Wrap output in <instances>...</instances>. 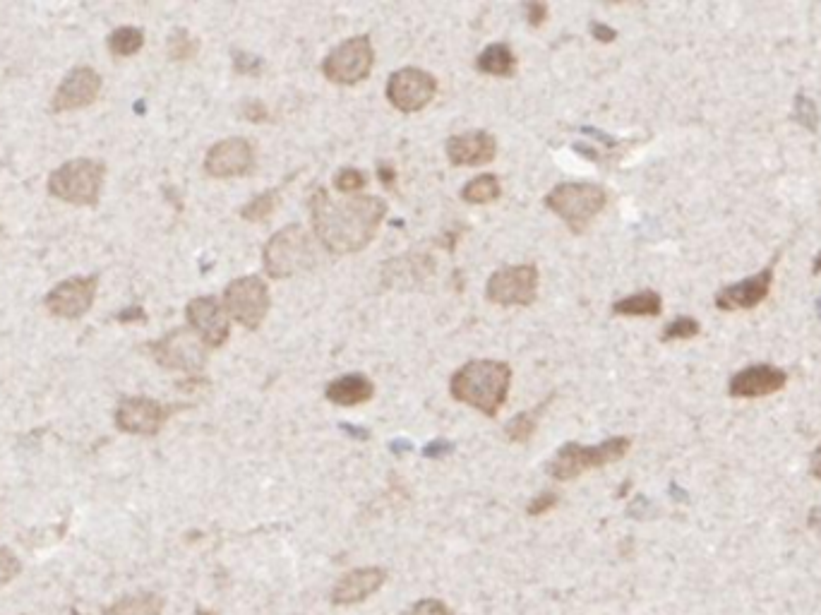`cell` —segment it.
<instances>
[{"label":"cell","instance_id":"34","mask_svg":"<svg viewBox=\"0 0 821 615\" xmlns=\"http://www.w3.org/2000/svg\"><path fill=\"white\" fill-rule=\"evenodd\" d=\"M557 493H541L538 495V498H533L531 503H529V507H526V512H529L531 517H541V515H545V512H550L553 510V507L557 505Z\"/></svg>","mask_w":821,"mask_h":615},{"label":"cell","instance_id":"30","mask_svg":"<svg viewBox=\"0 0 821 615\" xmlns=\"http://www.w3.org/2000/svg\"><path fill=\"white\" fill-rule=\"evenodd\" d=\"M793 116H795V121L802 125V128L812 130V133L819 128V111H817V106H814V101L809 99V97H805V94H797Z\"/></svg>","mask_w":821,"mask_h":615},{"label":"cell","instance_id":"27","mask_svg":"<svg viewBox=\"0 0 821 615\" xmlns=\"http://www.w3.org/2000/svg\"><path fill=\"white\" fill-rule=\"evenodd\" d=\"M142 46H145V32L137 27H118L109 37V51L113 56H135Z\"/></svg>","mask_w":821,"mask_h":615},{"label":"cell","instance_id":"23","mask_svg":"<svg viewBox=\"0 0 821 615\" xmlns=\"http://www.w3.org/2000/svg\"><path fill=\"white\" fill-rule=\"evenodd\" d=\"M663 310V298L656 291H641V294L627 296L613 306L615 315H629V318H656Z\"/></svg>","mask_w":821,"mask_h":615},{"label":"cell","instance_id":"2","mask_svg":"<svg viewBox=\"0 0 821 615\" xmlns=\"http://www.w3.org/2000/svg\"><path fill=\"white\" fill-rule=\"evenodd\" d=\"M512 368L502 361L478 358L464 363L449 380V392L461 404H469L485 416H497L507 402Z\"/></svg>","mask_w":821,"mask_h":615},{"label":"cell","instance_id":"7","mask_svg":"<svg viewBox=\"0 0 821 615\" xmlns=\"http://www.w3.org/2000/svg\"><path fill=\"white\" fill-rule=\"evenodd\" d=\"M375 65V51L373 44H370V37H351L346 39L344 44H339L322 63V73L329 82H337V85H358L365 77L370 75Z\"/></svg>","mask_w":821,"mask_h":615},{"label":"cell","instance_id":"1","mask_svg":"<svg viewBox=\"0 0 821 615\" xmlns=\"http://www.w3.org/2000/svg\"><path fill=\"white\" fill-rule=\"evenodd\" d=\"M387 202L373 195H353L346 200H332L325 188H317L310 197V217L317 241L329 253H358L373 241Z\"/></svg>","mask_w":821,"mask_h":615},{"label":"cell","instance_id":"12","mask_svg":"<svg viewBox=\"0 0 821 615\" xmlns=\"http://www.w3.org/2000/svg\"><path fill=\"white\" fill-rule=\"evenodd\" d=\"M176 406L161 404L149 397H125L116 409L118 431L130 435H157L171 419Z\"/></svg>","mask_w":821,"mask_h":615},{"label":"cell","instance_id":"15","mask_svg":"<svg viewBox=\"0 0 821 615\" xmlns=\"http://www.w3.org/2000/svg\"><path fill=\"white\" fill-rule=\"evenodd\" d=\"M255 169V149L243 137L221 140L207 152L205 171L212 178L248 176Z\"/></svg>","mask_w":821,"mask_h":615},{"label":"cell","instance_id":"16","mask_svg":"<svg viewBox=\"0 0 821 615\" xmlns=\"http://www.w3.org/2000/svg\"><path fill=\"white\" fill-rule=\"evenodd\" d=\"M101 92V77L94 68H75L65 75V80L58 85L53 94L51 109L56 113L87 109L94 104Z\"/></svg>","mask_w":821,"mask_h":615},{"label":"cell","instance_id":"28","mask_svg":"<svg viewBox=\"0 0 821 615\" xmlns=\"http://www.w3.org/2000/svg\"><path fill=\"white\" fill-rule=\"evenodd\" d=\"M277 200H279L277 190H265V193L253 197L248 205L241 207V217L245 219V222H253V224L267 222V219L272 217L274 207H277Z\"/></svg>","mask_w":821,"mask_h":615},{"label":"cell","instance_id":"8","mask_svg":"<svg viewBox=\"0 0 821 615\" xmlns=\"http://www.w3.org/2000/svg\"><path fill=\"white\" fill-rule=\"evenodd\" d=\"M272 306L267 284L260 277H241L231 282L224 291V308L245 330H257Z\"/></svg>","mask_w":821,"mask_h":615},{"label":"cell","instance_id":"25","mask_svg":"<svg viewBox=\"0 0 821 615\" xmlns=\"http://www.w3.org/2000/svg\"><path fill=\"white\" fill-rule=\"evenodd\" d=\"M502 195V185L497 181L495 173H483V176L473 178L471 183L464 185L461 190V200L469 205H490Z\"/></svg>","mask_w":821,"mask_h":615},{"label":"cell","instance_id":"5","mask_svg":"<svg viewBox=\"0 0 821 615\" xmlns=\"http://www.w3.org/2000/svg\"><path fill=\"white\" fill-rule=\"evenodd\" d=\"M608 195L596 183H560L545 195V207L565 222L574 234L589 226L603 212Z\"/></svg>","mask_w":821,"mask_h":615},{"label":"cell","instance_id":"9","mask_svg":"<svg viewBox=\"0 0 821 615\" xmlns=\"http://www.w3.org/2000/svg\"><path fill=\"white\" fill-rule=\"evenodd\" d=\"M485 296L495 306H531L538 296V270L533 265L502 267L485 284Z\"/></svg>","mask_w":821,"mask_h":615},{"label":"cell","instance_id":"6","mask_svg":"<svg viewBox=\"0 0 821 615\" xmlns=\"http://www.w3.org/2000/svg\"><path fill=\"white\" fill-rule=\"evenodd\" d=\"M629 447H632V440L629 438H610L593 447L567 443L565 447H560V452L550 462V476L557 481H572L591 469H601L608 467V464L620 462L629 452Z\"/></svg>","mask_w":821,"mask_h":615},{"label":"cell","instance_id":"10","mask_svg":"<svg viewBox=\"0 0 821 615\" xmlns=\"http://www.w3.org/2000/svg\"><path fill=\"white\" fill-rule=\"evenodd\" d=\"M152 356L169 370L197 373L207 361V344L190 330H173L152 344Z\"/></svg>","mask_w":821,"mask_h":615},{"label":"cell","instance_id":"45","mask_svg":"<svg viewBox=\"0 0 821 615\" xmlns=\"http://www.w3.org/2000/svg\"><path fill=\"white\" fill-rule=\"evenodd\" d=\"M812 272H814V274H821V253H819L817 258H814V262H812Z\"/></svg>","mask_w":821,"mask_h":615},{"label":"cell","instance_id":"40","mask_svg":"<svg viewBox=\"0 0 821 615\" xmlns=\"http://www.w3.org/2000/svg\"><path fill=\"white\" fill-rule=\"evenodd\" d=\"M449 452H452V445L445 443V440H435V443H430L428 447H425L423 455L430 459H440V457L449 455Z\"/></svg>","mask_w":821,"mask_h":615},{"label":"cell","instance_id":"17","mask_svg":"<svg viewBox=\"0 0 821 615\" xmlns=\"http://www.w3.org/2000/svg\"><path fill=\"white\" fill-rule=\"evenodd\" d=\"M785 382H788L785 370L771 366V363H757V366H749L740 370V373H735L730 378L728 392L735 399L769 397V394L783 390Z\"/></svg>","mask_w":821,"mask_h":615},{"label":"cell","instance_id":"21","mask_svg":"<svg viewBox=\"0 0 821 615\" xmlns=\"http://www.w3.org/2000/svg\"><path fill=\"white\" fill-rule=\"evenodd\" d=\"M327 399L337 406H361L373 399L375 387L365 375L361 373H351L344 375V378L332 380L327 385Z\"/></svg>","mask_w":821,"mask_h":615},{"label":"cell","instance_id":"44","mask_svg":"<svg viewBox=\"0 0 821 615\" xmlns=\"http://www.w3.org/2000/svg\"><path fill=\"white\" fill-rule=\"evenodd\" d=\"M394 178H397V173L389 164H380V181L385 183V188H392L394 185Z\"/></svg>","mask_w":821,"mask_h":615},{"label":"cell","instance_id":"19","mask_svg":"<svg viewBox=\"0 0 821 615\" xmlns=\"http://www.w3.org/2000/svg\"><path fill=\"white\" fill-rule=\"evenodd\" d=\"M387 582V570L382 567H361V570L346 572L332 589L334 606H353L377 594Z\"/></svg>","mask_w":821,"mask_h":615},{"label":"cell","instance_id":"26","mask_svg":"<svg viewBox=\"0 0 821 615\" xmlns=\"http://www.w3.org/2000/svg\"><path fill=\"white\" fill-rule=\"evenodd\" d=\"M545 406L548 402H541L533 411H524V414H517L512 421L507 423L505 433L507 438L512 440V443H529L533 438V433H536L538 428V419H541V414L545 411Z\"/></svg>","mask_w":821,"mask_h":615},{"label":"cell","instance_id":"18","mask_svg":"<svg viewBox=\"0 0 821 615\" xmlns=\"http://www.w3.org/2000/svg\"><path fill=\"white\" fill-rule=\"evenodd\" d=\"M771 282H773V270L771 267H766V270L754 274V277L742 279V282H737V284L723 286L713 301H716L718 310L757 308L759 303L766 301V296H769Z\"/></svg>","mask_w":821,"mask_h":615},{"label":"cell","instance_id":"11","mask_svg":"<svg viewBox=\"0 0 821 615\" xmlns=\"http://www.w3.org/2000/svg\"><path fill=\"white\" fill-rule=\"evenodd\" d=\"M437 94V80L421 68H401L387 80V99L401 113L423 111Z\"/></svg>","mask_w":821,"mask_h":615},{"label":"cell","instance_id":"47","mask_svg":"<svg viewBox=\"0 0 821 615\" xmlns=\"http://www.w3.org/2000/svg\"><path fill=\"white\" fill-rule=\"evenodd\" d=\"M817 308H819V320H821V301H817Z\"/></svg>","mask_w":821,"mask_h":615},{"label":"cell","instance_id":"20","mask_svg":"<svg viewBox=\"0 0 821 615\" xmlns=\"http://www.w3.org/2000/svg\"><path fill=\"white\" fill-rule=\"evenodd\" d=\"M497 154L495 137L485 130L454 135L447 142V157L454 166H483L490 164Z\"/></svg>","mask_w":821,"mask_h":615},{"label":"cell","instance_id":"42","mask_svg":"<svg viewBox=\"0 0 821 615\" xmlns=\"http://www.w3.org/2000/svg\"><path fill=\"white\" fill-rule=\"evenodd\" d=\"M809 474L821 481V445L812 452V459H809Z\"/></svg>","mask_w":821,"mask_h":615},{"label":"cell","instance_id":"46","mask_svg":"<svg viewBox=\"0 0 821 615\" xmlns=\"http://www.w3.org/2000/svg\"><path fill=\"white\" fill-rule=\"evenodd\" d=\"M197 615H214V613H209V611H197Z\"/></svg>","mask_w":821,"mask_h":615},{"label":"cell","instance_id":"38","mask_svg":"<svg viewBox=\"0 0 821 615\" xmlns=\"http://www.w3.org/2000/svg\"><path fill=\"white\" fill-rule=\"evenodd\" d=\"M243 113H245V118H248V121H253V123L267 121V109H265V104H262V101H248V104H245Z\"/></svg>","mask_w":821,"mask_h":615},{"label":"cell","instance_id":"31","mask_svg":"<svg viewBox=\"0 0 821 615\" xmlns=\"http://www.w3.org/2000/svg\"><path fill=\"white\" fill-rule=\"evenodd\" d=\"M365 185H368V176L358 169H341L337 173V178H334V188L344 195L361 193Z\"/></svg>","mask_w":821,"mask_h":615},{"label":"cell","instance_id":"13","mask_svg":"<svg viewBox=\"0 0 821 615\" xmlns=\"http://www.w3.org/2000/svg\"><path fill=\"white\" fill-rule=\"evenodd\" d=\"M97 277H73L56 284L46 294L44 303L51 315L63 320H77L89 313L94 298H97Z\"/></svg>","mask_w":821,"mask_h":615},{"label":"cell","instance_id":"43","mask_svg":"<svg viewBox=\"0 0 821 615\" xmlns=\"http://www.w3.org/2000/svg\"><path fill=\"white\" fill-rule=\"evenodd\" d=\"M807 527L812 529V531H817V534H821V505H819V507H812V510H809Z\"/></svg>","mask_w":821,"mask_h":615},{"label":"cell","instance_id":"22","mask_svg":"<svg viewBox=\"0 0 821 615\" xmlns=\"http://www.w3.org/2000/svg\"><path fill=\"white\" fill-rule=\"evenodd\" d=\"M476 68L495 77H512L517 70V58L507 44H493L478 56Z\"/></svg>","mask_w":821,"mask_h":615},{"label":"cell","instance_id":"29","mask_svg":"<svg viewBox=\"0 0 821 615\" xmlns=\"http://www.w3.org/2000/svg\"><path fill=\"white\" fill-rule=\"evenodd\" d=\"M200 51V41H197L188 29H176L169 37V58L171 61H190Z\"/></svg>","mask_w":821,"mask_h":615},{"label":"cell","instance_id":"41","mask_svg":"<svg viewBox=\"0 0 821 615\" xmlns=\"http://www.w3.org/2000/svg\"><path fill=\"white\" fill-rule=\"evenodd\" d=\"M118 322H135V320H147V315H145V310H142L140 306H133V308H128V310H123V313H118V318H116Z\"/></svg>","mask_w":821,"mask_h":615},{"label":"cell","instance_id":"4","mask_svg":"<svg viewBox=\"0 0 821 615\" xmlns=\"http://www.w3.org/2000/svg\"><path fill=\"white\" fill-rule=\"evenodd\" d=\"M106 166L94 159L65 161L49 176V193L77 207H94L104 188Z\"/></svg>","mask_w":821,"mask_h":615},{"label":"cell","instance_id":"37","mask_svg":"<svg viewBox=\"0 0 821 615\" xmlns=\"http://www.w3.org/2000/svg\"><path fill=\"white\" fill-rule=\"evenodd\" d=\"M526 20L531 27H541L548 20V5L545 3H529L526 5Z\"/></svg>","mask_w":821,"mask_h":615},{"label":"cell","instance_id":"39","mask_svg":"<svg viewBox=\"0 0 821 615\" xmlns=\"http://www.w3.org/2000/svg\"><path fill=\"white\" fill-rule=\"evenodd\" d=\"M591 34L596 41H603V44H610V41L617 39V32L613 27L608 25H601V22H593L591 25Z\"/></svg>","mask_w":821,"mask_h":615},{"label":"cell","instance_id":"36","mask_svg":"<svg viewBox=\"0 0 821 615\" xmlns=\"http://www.w3.org/2000/svg\"><path fill=\"white\" fill-rule=\"evenodd\" d=\"M233 65H236V70L241 75H257V73H260V68H262L260 58L248 56V53H236V58H233Z\"/></svg>","mask_w":821,"mask_h":615},{"label":"cell","instance_id":"14","mask_svg":"<svg viewBox=\"0 0 821 615\" xmlns=\"http://www.w3.org/2000/svg\"><path fill=\"white\" fill-rule=\"evenodd\" d=\"M185 318H188L190 330L207 344V349H219L229 339V313H226L224 303H219L214 296L193 298L185 308Z\"/></svg>","mask_w":821,"mask_h":615},{"label":"cell","instance_id":"3","mask_svg":"<svg viewBox=\"0 0 821 615\" xmlns=\"http://www.w3.org/2000/svg\"><path fill=\"white\" fill-rule=\"evenodd\" d=\"M262 265L272 279H289L293 274L313 270L317 265L315 238L303 226H286L267 241Z\"/></svg>","mask_w":821,"mask_h":615},{"label":"cell","instance_id":"24","mask_svg":"<svg viewBox=\"0 0 821 615\" xmlns=\"http://www.w3.org/2000/svg\"><path fill=\"white\" fill-rule=\"evenodd\" d=\"M164 599L159 594H135L123 596L106 611V615H161Z\"/></svg>","mask_w":821,"mask_h":615},{"label":"cell","instance_id":"33","mask_svg":"<svg viewBox=\"0 0 821 615\" xmlns=\"http://www.w3.org/2000/svg\"><path fill=\"white\" fill-rule=\"evenodd\" d=\"M20 570H22L20 558H17L10 548L0 546V587L13 582V579L20 575Z\"/></svg>","mask_w":821,"mask_h":615},{"label":"cell","instance_id":"35","mask_svg":"<svg viewBox=\"0 0 821 615\" xmlns=\"http://www.w3.org/2000/svg\"><path fill=\"white\" fill-rule=\"evenodd\" d=\"M411 615H452V611L447 608L445 601L440 599H423L413 606Z\"/></svg>","mask_w":821,"mask_h":615},{"label":"cell","instance_id":"32","mask_svg":"<svg viewBox=\"0 0 821 615\" xmlns=\"http://www.w3.org/2000/svg\"><path fill=\"white\" fill-rule=\"evenodd\" d=\"M701 330V325L694 318H677L665 327L661 339L663 342H675V339H692L697 337Z\"/></svg>","mask_w":821,"mask_h":615}]
</instances>
